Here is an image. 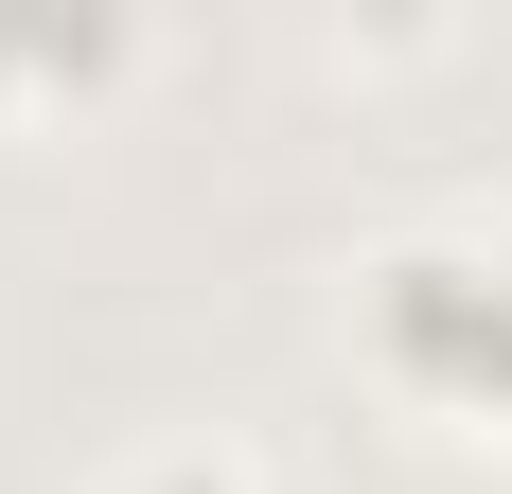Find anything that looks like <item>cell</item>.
<instances>
[{"label": "cell", "instance_id": "1", "mask_svg": "<svg viewBox=\"0 0 512 494\" xmlns=\"http://www.w3.org/2000/svg\"><path fill=\"white\" fill-rule=\"evenodd\" d=\"M354 318H371V353H389L407 389L512 406V247L495 230H389L371 283H354Z\"/></svg>", "mask_w": 512, "mask_h": 494}, {"label": "cell", "instance_id": "2", "mask_svg": "<svg viewBox=\"0 0 512 494\" xmlns=\"http://www.w3.org/2000/svg\"><path fill=\"white\" fill-rule=\"evenodd\" d=\"M124 18H0V89H36V71H106Z\"/></svg>", "mask_w": 512, "mask_h": 494}, {"label": "cell", "instance_id": "3", "mask_svg": "<svg viewBox=\"0 0 512 494\" xmlns=\"http://www.w3.org/2000/svg\"><path fill=\"white\" fill-rule=\"evenodd\" d=\"M106 494H283L265 459H230V442H159V459H124Z\"/></svg>", "mask_w": 512, "mask_h": 494}]
</instances>
